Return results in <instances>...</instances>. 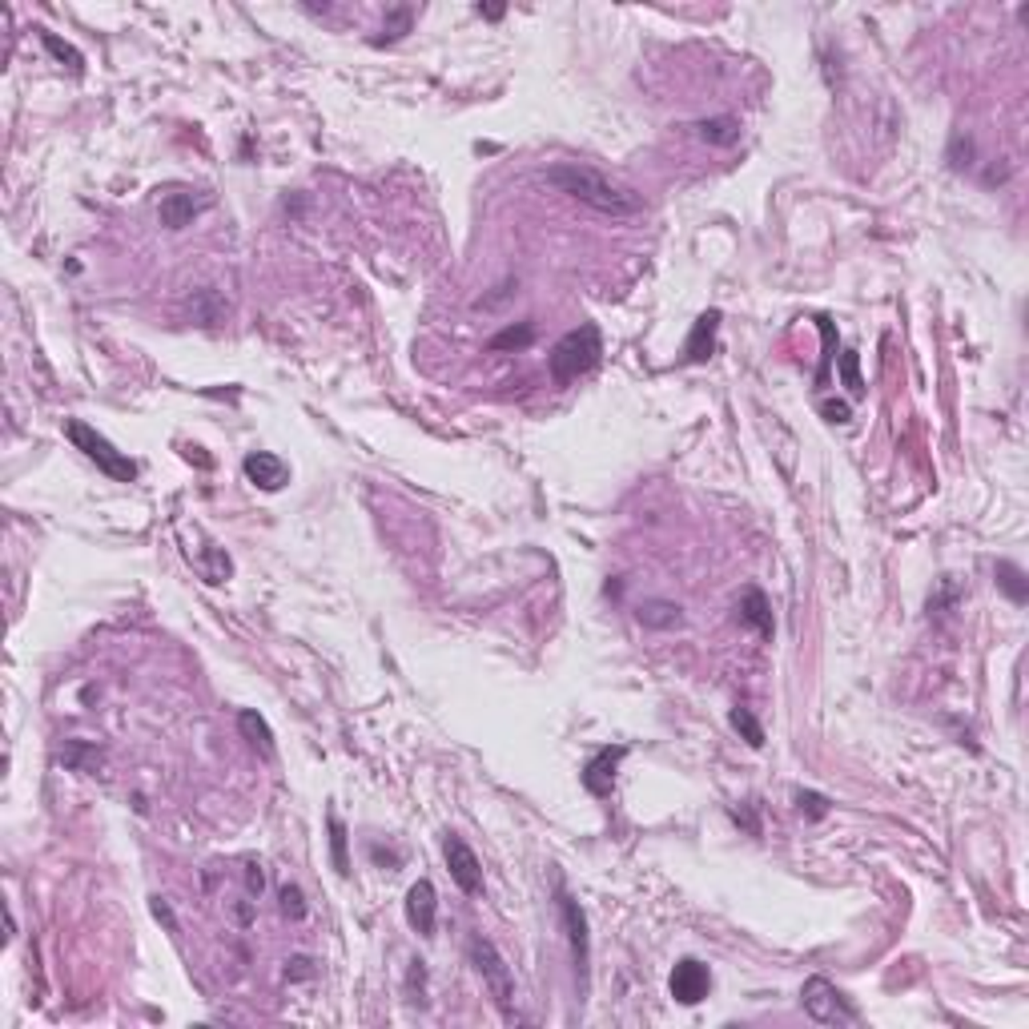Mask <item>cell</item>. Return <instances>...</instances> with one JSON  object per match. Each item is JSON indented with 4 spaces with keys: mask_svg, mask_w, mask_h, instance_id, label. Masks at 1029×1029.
<instances>
[{
    "mask_svg": "<svg viewBox=\"0 0 1029 1029\" xmlns=\"http://www.w3.org/2000/svg\"><path fill=\"white\" fill-rule=\"evenodd\" d=\"M410 20H415V8H407V5H402V8H395V13L387 16V25H382V33H387L382 40H398V37H402V33H407V28H410Z\"/></svg>",
    "mask_w": 1029,
    "mask_h": 1029,
    "instance_id": "d4e9b609",
    "label": "cell"
},
{
    "mask_svg": "<svg viewBox=\"0 0 1029 1029\" xmlns=\"http://www.w3.org/2000/svg\"><path fill=\"white\" fill-rule=\"evenodd\" d=\"M531 342H535V322H519V326H503L487 342V350H495V355H503V350H527Z\"/></svg>",
    "mask_w": 1029,
    "mask_h": 1029,
    "instance_id": "e0dca14e",
    "label": "cell"
},
{
    "mask_svg": "<svg viewBox=\"0 0 1029 1029\" xmlns=\"http://www.w3.org/2000/svg\"><path fill=\"white\" fill-rule=\"evenodd\" d=\"M961 154H965V165H970V157H973V141L957 133V137H953V149H949V157H953V165H957V169H961Z\"/></svg>",
    "mask_w": 1029,
    "mask_h": 1029,
    "instance_id": "f546056e",
    "label": "cell"
},
{
    "mask_svg": "<svg viewBox=\"0 0 1029 1029\" xmlns=\"http://www.w3.org/2000/svg\"><path fill=\"white\" fill-rule=\"evenodd\" d=\"M246 889H249V896H261V889H266L261 865H254V861H246Z\"/></svg>",
    "mask_w": 1029,
    "mask_h": 1029,
    "instance_id": "f1b7e54d",
    "label": "cell"
},
{
    "mask_svg": "<svg viewBox=\"0 0 1029 1029\" xmlns=\"http://www.w3.org/2000/svg\"><path fill=\"white\" fill-rule=\"evenodd\" d=\"M241 467H246V479L254 483V487H261V491H281V487H286V479H290V467L278 455H270V451H254V455H246Z\"/></svg>",
    "mask_w": 1029,
    "mask_h": 1029,
    "instance_id": "8fae6325",
    "label": "cell"
},
{
    "mask_svg": "<svg viewBox=\"0 0 1029 1029\" xmlns=\"http://www.w3.org/2000/svg\"><path fill=\"white\" fill-rule=\"evenodd\" d=\"M40 40H45V48H48V53H53V57L60 60V65H69V69H73V73H80V69H85V57H80L77 48L69 45V40H60L57 33H40Z\"/></svg>",
    "mask_w": 1029,
    "mask_h": 1029,
    "instance_id": "ffe728a7",
    "label": "cell"
},
{
    "mask_svg": "<svg viewBox=\"0 0 1029 1029\" xmlns=\"http://www.w3.org/2000/svg\"><path fill=\"white\" fill-rule=\"evenodd\" d=\"M695 133H700L708 145H732L736 137H740V121L736 117H708L695 125Z\"/></svg>",
    "mask_w": 1029,
    "mask_h": 1029,
    "instance_id": "ac0fdd59",
    "label": "cell"
},
{
    "mask_svg": "<svg viewBox=\"0 0 1029 1029\" xmlns=\"http://www.w3.org/2000/svg\"><path fill=\"white\" fill-rule=\"evenodd\" d=\"M559 917H563V929H568V941H571V961H575V973H579V981L588 985V961H591L588 917H583L579 901H571L568 893H559Z\"/></svg>",
    "mask_w": 1029,
    "mask_h": 1029,
    "instance_id": "52a82bcc",
    "label": "cell"
},
{
    "mask_svg": "<svg viewBox=\"0 0 1029 1029\" xmlns=\"http://www.w3.org/2000/svg\"><path fill=\"white\" fill-rule=\"evenodd\" d=\"M801 1002H804V1013L821 1025H853L856 1022V1010L844 1002V993L836 990L833 981H824V977H809V981H804Z\"/></svg>",
    "mask_w": 1029,
    "mask_h": 1029,
    "instance_id": "5b68a950",
    "label": "cell"
},
{
    "mask_svg": "<svg viewBox=\"0 0 1029 1029\" xmlns=\"http://www.w3.org/2000/svg\"><path fill=\"white\" fill-rule=\"evenodd\" d=\"M65 439L73 442V447L80 451V455L85 459H93L101 471H105L109 479H117V483H133L137 479V467H133V459L129 455H121V451L113 447V442H109L105 435H97L93 427H89V422H80V419H73V422H65Z\"/></svg>",
    "mask_w": 1029,
    "mask_h": 1029,
    "instance_id": "277c9868",
    "label": "cell"
},
{
    "mask_svg": "<svg viewBox=\"0 0 1029 1029\" xmlns=\"http://www.w3.org/2000/svg\"><path fill=\"white\" fill-rule=\"evenodd\" d=\"M620 760H623V748H599L588 764H583V789H588L591 796H599V801H603V796H611Z\"/></svg>",
    "mask_w": 1029,
    "mask_h": 1029,
    "instance_id": "9c48e42d",
    "label": "cell"
},
{
    "mask_svg": "<svg viewBox=\"0 0 1029 1029\" xmlns=\"http://www.w3.org/2000/svg\"><path fill=\"white\" fill-rule=\"evenodd\" d=\"M668 990H672V997H675L680 1005H700L704 997H708V990H712L708 965H700L695 957H684V961L672 970Z\"/></svg>",
    "mask_w": 1029,
    "mask_h": 1029,
    "instance_id": "ba28073f",
    "label": "cell"
},
{
    "mask_svg": "<svg viewBox=\"0 0 1029 1029\" xmlns=\"http://www.w3.org/2000/svg\"><path fill=\"white\" fill-rule=\"evenodd\" d=\"M197 209H201V201L194 194H186V189L165 194V197H161V226H165V229H186L189 221H194Z\"/></svg>",
    "mask_w": 1029,
    "mask_h": 1029,
    "instance_id": "5bb4252c",
    "label": "cell"
},
{
    "mask_svg": "<svg viewBox=\"0 0 1029 1029\" xmlns=\"http://www.w3.org/2000/svg\"><path fill=\"white\" fill-rule=\"evenodd\" d=\"M796 804H801V812H809L812 821H821V816L829 812V801H824L821 792H796Z\"/></svg>",
    "mask_w": 1029,
    "mask_h": 1029,
    "instance_id": "4316f807",
    "label": "cell"
},
{
    "mask_svg": "<svg viewBox=\"0 0 1029 1029\" xmlns=\"http://www.w3.org/2000/svg\"><path fill=\"white\" fill-rule=\"evenodd\" d=\"M543 181H547V186H555L559 194L575 197L579 206L595 209V214L631 217L635 209H640V197H635L631 189L615 186L611 177H603L599 169H591V165H575V161H563V165H551L547 174H543Z\"/></svg>",
    "mask_w": 1029,
    "mask_h": 1029,
    "instance_id": "6da1fadb",
    "label": "cell"
},
{
    "mask_svg": "<svg viewBox=\"0 0 1029 1029\" xmlns=\"http://www.w3.org/2000/svg\"><path fill=\"white\" fill-rule=\"evenodd\" d=\"M841 378H844V387H849V395H853V398H865L861 355H856V350H844V355H841Z\"/></svg>",
    "mask_w": 1029,
    "mask_h": 1029,
    "instance_id": "603a6c76",
    "label": "cell"
},
{
    "mask_svg": "<svg viewBox=\"0 0 1029 1029\" xmlns=\"http://www.w3.org/2000/svg\"><path fill=\"white\" fill-rule=\"evenodd\" d=\"M635 620L652 631H668V628H680L684 615H680V603H672V599H643L635 608Z\"/></svg>",
    "mask_w": 1029,
    "mask_h": 1029,
    "instance_id": "4fadbf2b",
    "label": "cell"
},
{
    "mask_svg": "<svg viewBox=\"0 0 1029 1029\" xmlns=\"http://www.w3.org/2000/svg\"><path fill=\"white\" fill-rule=\"evenodd\" d=\"M821 415L829 422H849V402H821Z\"/></svg>",
    "mask_w": 1029,
    "mask_h": 1029,
    "instance_id": "4dcf8cb0",
    "label": "cell"
},
{
    "mask_svg": "<svg viewBox=\"0 0 1029 1029\" xmlns=\"http://www.w3.org/2000/svg\"><path fill=\"white\" fill-rule=\"evenodd\" d=\"M728 720H732V728L752 744V748H764V728H760V720H756V716H752L748 708H732Z\"/></svg>",
    "mask_w": 1029,
    "mask_h": 1029,
    "instance_id": "44dd1931",
    "label": "cell"
},
{
    "mask_svg": "<svg viewBox=\"0 0 1029 1029\" xmlns=\"http://www.w3.org/2000/svg\"><path fill=\"white\" fill-rule=\"evenodd\" d=\"M740 623H748V628H756L764 635V640H772V611H769V599H764V591L760 588H748L744 591V599H740Z\"/></svg>",
    "mask_w": 1029,
    "mask_h": 1029,
    "instance_id": "9a60e30c",
    "label": "cell"
},
{
    "mask_svg": "<svg viewBox=\"0 0 1029 1029\" xmlns=\"http://www.w3.org/2000/svg\"><path fill=\"white\" fill-rule=\"evenodd\" d=\"M599 355H603L599 326H591V322H588V326L571 330V334H563L551 346V358H547L551 378L559 382V387H568V382H575L579 375H588L595 362H599Z\"/></svg>",
    "mask_w": 1029,
    "mask_h": 1029,
    "instance_id": "7a4b0ae2",
    "label": "cell"
},
{
    "mask_svg": "<svg viewBox=\"0 0 1029 1029\" xmlns=\"http://www.w3.org/2000/svg\"><path fill=\"white\" fill-rule=\"evenodd\" d=\"M149 909H154L157 921H165V929H169V933H177V917H174V909H169V901H161V896H154V901H149Z\"/></svg>",
    "mask_w": 1029,
    "mask_h": 1029,
    "instance_id": "83f0119b",
    "label": "cell"
},
{
    "mask_svg": "<svg viewBox=\"0 0 1029 1029\" xmlns=\"http://www.w3.org/2000/svg\"><path fill=\"white\" fill-rule=\"evenodd\" d=\"M479 16H491V20H499V16H503V5H479Z\"/></svg>",
    "mask_w": 1029,
    "mask_h": 1029,
    "instance_id": "1f68e13d",
    "label": "cell"
},
{
    "mask_svg": "<svg viewBox=\"0 0 1029 1029\" xmlns=\"http://www.w3.org/2000/svg\"><path fill=\"white\" fill-rule=\"evenodd\" d=\"M997 588L1010 595L1013 603H1025V595H1029L1025 575H1022V568H1017V563H997Z\"/></svg>",
    "mask_w": 1029,
    "mask_h": 1029,
    "instance_id": "d6986e66",
    "label": "cell"
},
{
    "mask_svg": "<svg viewBox=\"0 0 1029 1029\" xmlns=\"http://www.w3.org/2000/svg\"><path fill=\"white\" fill-rule=\"evenodd\" d=\"M716 330H720V310H704L684 342V362H708L716 350Z\"/></svg>",
    "mask_w": 1029,
    "mask_h": 1029,
    "instance_id": "7c38bea8",
    "label": "cell"
},
{
    "mask_svg": "<svg viewBox=\"0 0 1029 1029\" xmlns=\"http://www.w3.org/2000/svg\"><path fill=\"white\" fill-rule=\"evenodd\" d=\"M330 853H334V869L346 876L350 873V856H346V829H342L338 816H330Z\"/></svg>",
    "mask_w": 1029,
    "mask_h": 1029,
    "instance_id": "cb8c5ba5",
    "label": "cell"
},
{
    "mask_svg": "<svg viewBox=\"0 0 1029 1029\" xmlns=\"http://www.w3.org/2000/svg\"><path fill=\"white\" fill-rule=\"evenodd\" d=\"M435 913H439V896L430 881H415L407 893V921L410 929L422 937H435Z\"/></svg>",
    "mask_w": 1029,
    "mask_h": 1029,
    "instance_id": "30bf717a",
    "label": "cell"
},
{
    "mask_svg": "<svg viewBox=\"0 0 1029 1029\" xmlns=\"http://www.w3.org/2000/svg\"><path fill=\"white\" fill-rule=\"evenodd\" d=\"M467 953H471V965H475L479 977H483V985H487L491 1002L499 1005V1013L507 1017V1022H514V977H511V965L503 961V953L479 933L467 941Z\"/></svg>",
    "mask_w": 1029,
    "mask_h": 1029,
    "instance_id": "3957f363",
    "label": "cell"
},
{
    "mask_svg": "<svg viewBox=\"0 0 1029 1029\" xmlns=\"http://www.w3.org/2000/svg\"><path fill=\"white\" fill-rule=\"evenodd\" d=\"M281 913L294 917V921H302V917H306V901H302V889H298V885H286V889H281Z\"/></svg>",
    "mask_w": 1029,
    "mask_h": 1029,
    "instance_id": "484cf974",
    "label": "cell"
},
{
    "mask_svg": "<svg viewBox=\"0 0 1029 1029\" xmlns=\"http://www.w3.org/2000/svg\"><path fill=\"white\" fill-rule=\"evenodd\" d=\"M290 965H294V977H310V961H306V957H294Z\"/></svg>",
    "mask_w": 1029,
    "mask_h": 1029,
    "instance_id": "d6a6232c",
    "label": "cell"
},
{
    "mask_svg": "<svg viewBox=\"0 0 1029 1029\" xmlns=\"http://www.w3.org/2000/svg\"><path fill=\"white\" fill-rule=\"evenodd\" d=\"M442 856H447L451 881H455L467 896H479V893H483V865H479L475 849H471L462 836H447V844H442Z\"/></svg>",
    "mask_w": 1029,
    "mask_h": 1029,
    "instance_id": "8992f818",
    "label": "cell"
},
{
    "mask_svg": "<svg viewBox=\"0 0 1029 1029\" xmlns=\"http://www.w3.org/2000/svg\"><path fill=\"white\" fill-rule=\"evenodd\" d=\"M816 326H821V338H824V355H821V370H816V387H824L829 382V370H833V358H836V330L829 318H816Z\"/></svg>",
    "mask_w": 1029,
    "mask_h": 1029,
    "instance_id": "7402d4cb",
    "label": "cell"
},
{
    "mask_svg": "<svg viewBox=\"0 0 1029 1029\" xmlns=\"http://www.w3.org/2000/svg\"><path fill=\"white\" fill-rule=\"evenodd\" d=\"M238 728L246 732V740L254 744V748L261 752V756H274V732H270V724L261 720L258 712H238Z\"/></svg>",
    "mask_w": 1029,
    "mask_h": 1029,
    "instance_id": "2e32d148",
    "label": "cell"
}]
</instances>
